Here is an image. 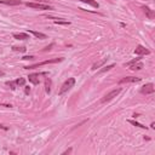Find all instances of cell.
<instances>
[{"mask_svg": "<svg viewBox=\"0 0 155 155\" xmlns=\"http://www.w3.org/2000/svg\"><path fill=\"white\" fill-rule=\"evenodd\" d=\"M107 60H108V58H103V60H101V61H98V62L93 63V66H92V69H93V70H96L97 68H101L102 66H104V63L107 62Z\"/></svg>", "mask_w": 155, "mask_h": 155, "instance_id": "8fae6325", "label": "cell"}, {"mask_svg": "<svg viewBox=\"0 0 155 155\" xmlns=\"http://www.w3.org/2000/svg\"><path fill=\"white\" fill-rule=\"evenodd\" d=\"M29 91H30V88L29 87H26V93H29Z\"/></svg>", "mask_w": 155, "mask_h": 155, "instance_id": "d4e9b609", "label": "cell"}, {"mask_svg": "<svg viewBox=\"0 0 155 155\" xmlns=\"http://www.w3.org/2000/svg\"><path fill=\"white\" fill-rule=\"evenodd\" d=\"M141 78H135V76H126L124 79H121L119 83L120 84H126V83H140Z\"/></svg>", "mask_w": 155, "mask_h": 155, "instance_id": "8992f818", "label": "cell"}, {"mask_svg": "<svg viewBox=\"0 0 155 155\" xmlns=\"http://www.w3.org/2000/svg\"><path fill=\"white\" fill-rule=\"evenodd\" d=\"M12 50H13V51H20V52H24V51H26V47H24V46H21V47L13 46V47H12Z\"/></svg>", "mask_w": 155, "mask_h": 155, "instance_id": "ffe728a7", "label": "cell"}, {"mask_svg": "<svg viewBox=\"0 0 155 155\" xmlns=\"http://www.w3.org/2000/svg\"><path fill=\"white\" fill-rule=\"evenodd\" d=\"M15 83H16V85H18V86H24V84H26V79L20 78L17 80H15Z\"/></svg>", "mask_w": 155, "mask_h": 155, "instance_id": "ac0fdd59", "label": "cell"}, {"mask_svg": "<svg viewBox=\"0 0 155 155\" xmlns=\"http://www.w3.org/2000/svg\"><path fill=\"white\" fill-rule=\"evenodd\" d=\"M140 60L141 58H136V60H132L131 62H127L125 66H127V67H130V66H132V64H135V63H137V62H140Z\"/></svg>", "mask_w": 155, "mask_h": 155, "instance_id": "44dd1931", "label": "cell"}, {"mask_svg": "<svg viewBox=\"0 0 155 155\" xmlns=\"http://www.w3.org/2000/svg\"><path fill=\"white\" fill-rule=\"evenodd\" d=\"M143 9H144V12H145V15H147V17H148L149 20H153V18L155 17L154 11H153V10H150L149 7H143Z\"/></svg>", "mask_w": 155, "mask_h": 155, "instance_id": "7c38bea8", "label": "cell"}, {"mask_svg": "<svg viewBox=\"0 0 155 155\" xmlns=\"http://www.w3.org/2000/svg\"><path fill=\"white\" fill-rule=\"evenodd\" d=\"M4 75H5V73L3 70H0V76H4Z\"/></svg>", "mask_w": 155, "mask_h": 155, "instance_id": "cb8c5ba5", "label": "cell"}, {"mask_svg": "<svg viewBox=\"0 0 155 155\" xmlns=\"http://www.w3.org/2000/svg\"><path fill=\"white\" fill-rule=\"evenodd\" d=\"M130 67H131L132 70H140V69L143 68V63H138L137 62V64L135 63V64H132V66H130Z\"/></svg>", "mask_w": 155, "mask_h": 155, "instance_id": "2e32d148", "label": "cell"}, {"mask_svg": "<svg viewBox=\"0 0 155 155\" xmlns=\"http://www.w3.org/2000/svg\"><path fill=\"white\" fill-rule=\"evenodd\" d=\"M62 61H63V58H51V60H46V61H43V62L32 64V66H27V67H24V69H35V68H39V67H41V66L52 64V63H57V62H62Z\"/></svg>", "mask_w": 155, "mask_h": 155, "instance_id": "6da1fadb", "label": "cell"}, {"mask_svg": "<svg viewBox=\"0 0 155 155\" xmlns=\"http://www.w3.org/2000/svg\"><path fill=\"white\" fill-rule=\"evenodd\" d=\"M6 85H9L11 87V90H15L16 88V83H15V81H7Z\"/></svg>", "mask_w": 155, "mask_h": 155, "instance_id": "7402d4cb", "label": "cell"}, {"mask_svg": "<svg viewBox=\"0 0 155 155\" xmlns=\"http://www.w3.org/2000/svg\"><path fill=\"white\" fill-rule=\"evenodd\" d=\"M72 151V149H68V150H66V151H64L63 154H68V153H70Z\"/></svg>", "mask_w": 155, "mask_h": 155, "instance_id": "484cf974", "label": "cell"}, {"mask_svg": "<svg viewBox=\"0 0 155 155\" xmlns=\"http://www.w3.org/2000/svg\"><path fill=\"white\" fill-rule=\"evenodd\" d=\"M45 91L46 93L51 92V79H48V78L45 80Z\"/></svg>", "mask_w": 155, "mask_h": 155, "instance_id": "5bb4252c", "label": "cell"}, {"mask_svg": "<svg viewBox=\"0 0 155 155\" xmlns=\"http://www.w3.org/2000/svg\"><path fill=\"white\" fill-rule=\"evenodd\" d=\"M120 92H121V88H115V90H113V91H110L109 93H107V95L103 97V98L101 100V103H107V102L112 101L114 97H116Z\"/></svg>", "mask_w": 155, "mask_h": 155, "instance_id": "3957f363", "label": "cell"}, {"mask_svg": "<svg viewBox=\"0 0 155 155\" xmlns=\"http://www.w3.org/2000/svg\"><path fill=\"white\" fill-rule=\"evenodd\" d=\"M135 53L138 55V56H143V55H149V50H147V48L142 45L140 46H137L136 47V50H135Z\"/></svg>", "mask_w": 155, "mask_h": 155, "instance_id": "52a82bcc", "label": "cell"}, {"mask_svg": "<svg viewBox=\"0 0 155 155\" xmlns=\"http://www.w3.org/2000/svg\"><path fill=\"white\" fill-rule=\"evenodd\" d=\"M128 122H130V124H132L133 126H137V127H141V128H145V126H143L142 124H140V122H136V121H133V120H128Z\"/></svg>", "mask_w": 155, "mask_h": 155, "instance_id": "d6986e66", "label": "cell"}, {"mask_svg": "<svg viewBox=\"0 0 155 155\" xmlns=\"http://www.w3.org/2000/svg\"><path fill=\"white\" fill-rule=\"evenodd\" d=\"M26 5L28 7H32V9H36V10H52L51 6H48L46 4H40V3H27Z\"/></svg>", "mask_w": 155, "mask_h": 155, "instance_id": "277c9868", "label": "cell"}, {"mask_svg": "<svg viewBox=\"0 0 155 155\" xmlns=\"http://www.w3.org/2000/svg\"><path fill=\"white\" fill-rule=\"evenodd\" d=\"M13 38L17 40H27V39H29V35L27 33H15Z\"/></svg>", "mask_w": 155, "mask_h": 155, "instance_id": "30bf717a", "label": "cell"}, {"mask_svg": "<svg viewBox=\"0 0 155 155\" xmlns=\"http://www.w3.org/2000/svg\"><path fill=\"white\" fill-rule=\"evenodd\" d=\"M114 66H115V64H110V66H107V67H103L100 72H98V74H103L104 72H108V70H110L112 68H114Z\"/></svg>", "mask_w": 155, "mask_h": 155, "instance_id": "e0dca14e", "label": "cell"}, {"mask_svg": "<svg viewBox=\"0 0 155 155\" xmlns=\"http://www.w3.org/2000/svg\"><path fill=\"white\" fill-rule=\"evenodd\" d=\"M28 79H29V81L33 85H38L39 84V81H40V79H39V74H36V73H34V74H29V76H28Z\"/></svg>", "mask_w": 155, "mask_h": 155, "instance_id": "ba28073f", "label": "cell"}, {"mask_svg": "<svg viewBox=\"0 0 155 155\" xmlns=\"http://www.w3.org/2000/svg\"><path fill=\"white\" fill-rule=\"evenodd\" d=\"M74 84H75V79L74 78H69L68 80H66V83H64L63 85H62V87H61V90H60V95H63V93H66L67 91H69V90L74 86Z\"/></svg>", "mask_w": 155, "mask_h": 155, "instance_id": "7a4b0ae2", "label": "cell"}, {"mask_svg": "<svg viewBox=\"0 0 155 155\" xmlns=\"http://www.w3.org/2000/svg\"><path fill=\"white\" fill-rule=\"evenodd\" d=\"M29 33H32L34 36H36V38H39V39H46V38H47L45 34L39 33V32H36V30H29Z\"/></svg>", "mask_w": 155, "mask_h": 155, "instance_id": "9a60e30c", "label": "cell"}, {"mask_svg": "<svg viewBox=\"0 0 155 155\" xmlns=\"http://www.w3.org/2000/svg\"><path fill=\"white\" fill-rule=\"evenodd\" d=\"M79 1H81V3H85V4H88V5L93 6V7H97V9H98V7H100V4L97 3V1H95V0H79Z\"/></svg>", "mask_w": 155, "mask_h": 155, "instance_id": "4fadbf2b", "label": "cell"}, {"mask_svg": "<svg viewBox=\"0 0 155 155\" xmlns=\"http://www.w3.org/2000/svg\"><path fill=\"white\" fill-rule=\"evenodd\" d=\"M32 58H33V56H26V57H23L22 60H26L27 61V60H32Z\"/></svg>", "mask_w": 155, "mask_h": 155, "instance_id": "603a6c76", "label": "cell"}, {"mask_svg": "<svg viewBox=\"0 0 155 155\" xmlns=\"http://www.w3.org/2000/svg\"><path fill=\"white\" fill-rule=\"evenodd\" d=\"M154 85L153 84H145L144 86H142V88H141V92L143 93V95H151V93H154Z\"/></svg>", "mask_w": 155, "mask_h": 155, "instance_id": "5b68a950", "label": "cell"}, {"mask_svg": "<svg viewBox=\"0 0 155 155\" xmlns=\"http://www.w3.org/2000/svg\"><path fill=\"white\" fill-rule=\"evenodd\" d=\"M0 4H6V5H21V0H0Z\"/></svg>", "mask_w": 155, "mask_h": 155, "instance_id": "9c48e42d", "label": "cell"}]
</instances>
